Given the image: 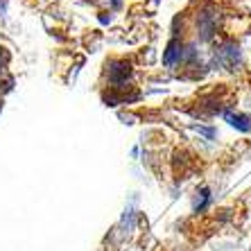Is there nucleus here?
I'll use <instances>...</instances> for the list:
<instances>
[{
	"instance_id": "2",
	"label": "nucleus",
	"mask_w": 251,
	"mask_h": 251,
	"mask_svg": "<svg viewBox=\"0 0 251 251\" xmlns=\"http://www.w3.org/2000/svg\"><path fill=\"white\" fill-rule=\"evenodd\" d=\"M0 109H2V104H0Z\"/></svg>"
},
{
	"instance_id": "1",
	"label": "nucleus",
	"mask_w": 251,
	"mask_h": 251,
	"mask_svg": "<svg viewBox=\"0 0 251 251\" xmlns=\"http://www.w3.org/2000/svg\"><path fill=\"white\" fill-rule=\"evenodd\" d=\"M5 59H7V57H5V52H2V50H0V66L5 64Z\"/></svg>"
}]
</instances>
